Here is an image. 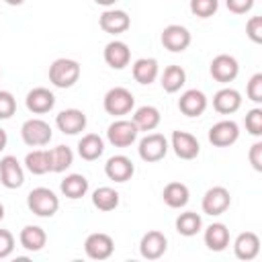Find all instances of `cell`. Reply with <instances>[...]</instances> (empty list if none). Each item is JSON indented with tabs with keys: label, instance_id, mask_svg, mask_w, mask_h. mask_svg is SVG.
I'll return each instance as SVG.
<instances>
[{
	"label": "cell",
	"instance_id": "1",
	"mask_svg": "<svg viewBox=\"0 0 262 262\" xmlns=\"http://www.w3.org/2000/svg\"><path fill=\"white\" fill-rule=\"evenodd\" d=\"M80 78V63L76 59L59 57L49 66V82L57 88H72Z\"/></svg>",
	"mask_w": 262,
	"mask_h": 262
},
{
	"label": "cell",
	"instance_id": "2",
	"mask_svg": "<svg viewBox=\"0 0 262 262\" xmlns=\"http://www.w3.org/2000/svg\"><path fill=\"white\" fill-rule=\"evenodd\" d=\"M27 205L39 217H53L57 213V209H59V199L55 196L53 190H49L45 186H37V188H33L29 192Z\"/></svg>",
	"mask_w": 262,
	"mask_h": 262
},
{
	"label": "cell",
	"instance_id": "3",
	"mask_svg": "<svg viewBox=\"0 0 262 262\" xmlns=\"http://www.w3.org/2000/svg\"><path fill=\"white\" fill-rule=\"evenodd\" d=\"M102 104H104V111H106L108 115L121 117V115L131 113V108H133V104H135V98H133L131 90H127V88H123V86H115V88H111V90L104 94Z\"/></svg>",
	"mask_w": 262,
	"mask_h": 262
},
{
	"label": "cell",
	"instance_id": "4",
	"mask_svg": "<svg viewBox=\"0 0 262 262\" xmlns=\"http://www.w3.org/2000/svg\"><path fill=\"white\" fill-rule=\"evenodd\" d=\"M23 141L31 147H41L51 141V127L43 119H29L20 127Z\"/></svg>",
	"mask_w": 262,
	"mask_h": 262
},
{
	"label": "cell",
	"instance_id": "5",
	"mask_svg": "<svg viewBox=\"0 0 262 262\" xmlns=\"http://www.w3.org/2000/svg\"><path fill=\"white\" fill-rule=\"evenodd\" d=\"M137 133H139L137 125L133 121H127V119H119V121L111 123L108 129H106V137H108V141L115 147H127V145H131L137 139Z\"/></svg>",
	"mask_w": 262,
	"mask_h": 262
},
{
	"label": "cell",
	"instance_id": "6",
	"mask_svg": "<svg viewBox=\"0 0 262 262\" xmlns=\"http://www.w3.org/2000/svg\"><path fill=\"white\" fill-rule=\"evenodd\" d=\"M84 252H86V256L92 258V260H106V258H111L113 252H115V242H113V237H111L108 233L96 231V233H90V235L86 237V242H84Z\"/></svg>",
	"mask_w": 262,
	"mask_h": 262
},
{
	"label": "cell",
	"instance_id": "7",
	"mask_svg": "<svg viewBox=\"0 0 262 262\" xmlns=\"http://www.w3.org/2000/svg\"><path fill=\"white\" fill-rule=\"evenodd\" d=\"M137 151L143 162H160L168 154V141L160 133H149L139 141Z\"/></svg>",
	"mask_w": 262,
	"mask_h": 262
},
{
	"label": "cell",
	"instance_id": "8",
	"mask_svg": "<svg viewBox=\"0 0 262 262\" xmlns=\"http://www.w3.org/2000/svg\"><path fill=\"white\" fill-rule=\"evenodd\" d=\"M229 205H231V196H229V190L223 186L209 188L203 196V203H201V207L207 215H221L229 209Z\"/></svg>",
	"mask_w": 262,
	"mask_h": 262
},
{
	"label": "cell",
	"instance_id": "9",
	"mask_svg": "<svg viewBox=\"0 0 262 262\" xmlns=\"http://www.w3.org/2000/svg\"><path fill=\"white\" fill-rule=\"evenodd\" d=\"M166 248H168V239L158 229L147 231L141 237V242H139V252H141V256L145 260H158V258H162L164 252H166Z\"/></svg>",
	"mask_w": 262,
	"mask_h": 262
},
{
	"label": "cell",
	"instance_id": "10",
	"mask_svg": "<svg viewBox=\"0 0 262 262\" xmlns=\"http://www.w3.org/2000/svg\"><path fill=\"white\" fill-rule=\"evenodd\" d=\"M239 137V127L233 121H219L209 129V141L215 147H227Z\"/></svg>",
	"mask_w": 262,
	"mask_h": 262
},
{
	"label": "cell",
	"instance_id": "11",
	"mask_svg": "<svg viewBox=\"0 0 262 262\" xmlns=\"http://www.w3.org/2000/svg\"><path fill=\"white\" fill-rule=\"evenodd\" d=\"M162 45L168 49V51H184L188 45H190V33L186 27L182 25H168L164 31H162Z\"/></svg>",
	"mask_w": 262,
	"mask_h": 262
},
{
	"label": "cell",
	"instance_id": "12",
	"mask_svg": "<svg viewBox=\"0 0 262 262\" xmlns=\"http://www.w3.org/2000/svg\"><path fill=\"white\" fill-rule=\"evenodd\" d=\"M209 70H211V76L217 82H231V80H235V76L239 72V66H237V59L233 55L221 53V55L213 57Z\"/></svg>",
	"mask_w": 262,
	"mask_h": 262
},
{
	"label": "cell",
	"instance_id": "13",
	"mask_svg": "<svg viewBox=\"0 0 262 262\" xmlns=\"http://www.w3.org/2000/svg\"><path fill=\"white\" fill-rule=\"evenodd\" d=\"M55 125L61 133L76 135L86 127V115L80 108H66L55 117Z\"/></svg>",
	"mask_w": 262,
	"mask_h": 262
},
{
	"label": "cell",
	"instance_id": "14",
	"mask_svg": "<svg viewBox=\"0 0 262 262\" xmlns=\"http://www.w3.org/2000/svg\"><path fill=\"white\" fill-rule=\"evenodd\" d=\"M172 147H174V154L180 160H194L201 151V145H199L196 137L186 133V131H174L172 133Z\"/></svg>",
	"mask_w": 262,
	"mask_h": 262
},
{
	"label": "cell",
	"instance_id": "15",
	"mask_svg": "<svg viewBox=\"0 0 262 262\" xmlns=\"http://www.w3.org/2000/svg\"><path fill=\"white\" fill-rule=\"evenodd\" d=\"M0 182L6 188H18L25 182L23 168L14 156H4L0 160Z\"/></svg>",
	"mask_w": 262,
	"mask_h": 262
},
{
	"label": "cell",
	"instance_id": "16",
	"mask_svg": "<svg viewBox=\"0 0 262 262\" xmlns=\"http://www.w3.org/2000/svg\"><path fill=\"white\" fill-rule=\"evenodd\" d=\"M98 25L104 33L119 35V33H125L131 27V18L125 10H104L98 18Z\"/></svg>",
	"mask_w": 262,
	"mask_h": 262
},
{
	"label": "cell",
	"instance_id": "17",
	"mask_svg": "<svg viewBox=\"0 0 262 262\" xmlns=\"http://www.w3.org/2000/svg\"><path fill=\"white\" fill-rule=\"evenodd\" d=\"M104 172H106V176H108L111 180H115V182H127V180L133 176L135 166H133V162H131L127 156H113V158L106 160Z\"/></svg>",
	"mask_w": 262,
	"mask_h": 262
},
{
	"label": "cell",
	"instance_id": "18",
	"mask_svg": "<svg viewBox=\"0 0 262 262\" xmlns=\"http://www.w3.org/2000/svg\"><path fill=\"white\" fill-rule=\"evenodd\" d=\"M233 252H235V258L239 260H254L260 252V237L254 233V231H244L235 237L233 242Z\"/></svg>",
	"mask_w": 262,
	"mask_h": 262
},
{
	"label": "cell",
	"instance_id": "19",
	"mask_svg": "<svg viewBox=\"0 0 262 262\" xmlns=\"http://www.w3.org/2000/svg\"><path fill=\"white\" fill-rule=\"evenodd\" d=\"M55 104V96L53 92H49L47 88L39 86V88H33L29 94H27V108L35 115H43V113H49Z\"/></svg>",
	"mask_w": 262,
	"mask_h": 262
},
{
	"label": "cell",
	"instance_id": "20",
	"mask_svg": "<svg viewBox=\"0 0 262 262\" xmlns=\"http://www.w3.org/2000/svg\"><path fill=\"white\" fill-rule=\"evenodd\" d=\"M178 108H180L186 117H199V115H203L205 108H207V96H205L201 90H196V88L186 90V92L180 96V100H178Z\"/></svg>",
	"mask_w": 262,
	"mask_h": 262
},
{
	"label": "cell",
	"instance_id": "21",
	"mask_svg": "<svg viewBox=\"0 0 262 262\" xmlns=\"http://www.w3.org/2000/svg\"><path fill=\"white\" fill-rule=\"evenodd\" d=\"M242 106V94L235 88H221L213 96V108L221 115H231Z\"/></svg>",
	"mask_w": 262,
	"mask_h": 262
},
{
	"label": "cell",
	"instance_id": "22",
	"mask_svg": "<svg viewBox=\"0 0 262 262\" xmlns=\"http://www.w3.org/2000/svg\"><path fill=\"white\" fill-rule=\"evenodd\" d=\"M131 59V51L127 47V43L123 41H111L104 47V61L113 68V70H123Z\"/></svg>",
	"mask_w": 262,
	"mask_h": 262
},
{
	"label": "cell",
	"instance_id": "23",
	"mask_svg": "<svg viewBox=\"0 0 262 262\" xmlns=\"http://www.w3.org/2000/svg\"><path fill=\"white\" fill-rule=\"evenodd\" d=\"M18 242L25 250L29 252H39L43 250V246L47 244V233L43 227L39 225H25L20 229V235H18Z\"/></svg>",
	"mask_w": 262,
	"mask_h": 262
},
{
	"label": "cell",
	"instance_id": "24",
	"mask_svg": "<svg viewBox=\"0 0 262 262\" xmlns=\"http://www.w3.org/2000/svg\"><path fill=\"white\" fill-rule=\"evenodd\" d=\"M205 246L213 252H223L229 246V229L223 223H211L205 229Z\"/></svg>",
	"mask_w": 262,
	"mask_h": 262
},
{
	"label": "cell",
	"instance_id": "25",
	"mask_svg": "<svg viewBox=\"0 0 262 262\" xmlns=\"http://www.w3.org/2000/svg\"><path fill=\"white\" fill-rule=\"evenodd\" d=\"M102 151H104V143L96 133H88L78 141V154L82 160H88V162L98 160Z\"/></svg>",
	"mask_w": 262,
	"mask_h": 262
},
{
	"label": "cell",
	"instance_id": "26",
	"mask_svg": "<svg viewBox=\"0 0 262 262\" xmlns=\"http://www.w3.org/2000/svg\"><path fill=\"white\" fill-rule=\"evenodd\" d=\"M162 199L168 207L172 209H180L188 203V186L182 184V182H170L164 186V192H162Z\"/></svg>",
	"mask_w": 262,
	"mask_h": 262
},
{
	"label": "cell",
	"instance_id": "27",
	"mask_svg": "<svg viewBox=\"0 0 262 262\" xmlns=\"http://www.w3.org/2000/svg\"><path fill=\"white\" fill-rule=\"evenodd\" d=\"M160 111L151 104H145V106H139L133 115V123L137 125L139 131H154L158 125H160Z\"/></svg>",
	"mask_w": 262,
	"mask_h": 262
},
{
	"label": "cell",
	"instance_id": "28",
	"mask_svg": "<svg viewBox=\"0 0 262 262\" xmlns=\"http://www.w3.org/2000/svg\"><path fill=\"white\" fill-rule=\"evenodd\" d=\"M133 78L139 84H151L158 78V61L154 57H141L133 63Z\"/></svg>",
	"mask_w": 262,
	"mask_h": 262
},
{
	"label": "cell",
	"instance_id": "29",
	"mask_svg": "<svg viewBox=\"0 0 262 262\" xmlns=\"http://www.w3.org/2000/svg\"><path fill=\"white\" fill-rule=\"evenodd\" d=\"M184 82H186V72L180 66H168L164 70V74H162V82L160 84H162V88L166 92L174 94L184 86Z\"/></svg>",
	"mask_w": 262,
	"mask_h": 262
},
{
	"label": "cell",
	"instance_id": "30",
	"mask_svg": "<svg viewBox=\"0 0 262 262\" xmlns=\"http://www.w3.org/2000/svg\"><path fill=\"white\" fill-rule=\"evenodd\" d=\"M61 192L68 199H82L88 192V180L82 174H70L61 180Z\"/></svg>",
	"mask_w": 262,
	"mask_h": 262
},
{
	"label": "cell",
	"instance_id": "31",
	"mask_svg": "<svg viewBox=\"0 0 262 262\" xmlns=\"http://www.w3.org/2000/svg\"><path fill=\"white\" fill-rule=\"evenodd\" d=\"M92 205L98 211H113L119 205V192L111 186H100L92 194Z\"/></svg>",
	"mask_w": 262,
	"mask_h": 262
},
{
	"label": "cell",
	"instance_id": "32",
	"mask_svg": "<svg viewBox=\"0 0 262 262\" xmlns=\"http://www.w3.org/2000/svg\"><path fill=\"white\" fill-rule=\"evenodd\" d=\"M201 215L194 213V211H186V213H180L178 219H176V231L184 237H190V235H196L201 231Z\"/></svg>",
	"mask_w": 262,
	"mask_h": 262
},
{
	"label": "cell",
	"instance_id": "33",
	"mask_svg": "<svg viewBox=\"0 0 262 262\" xmlns=\"http://www.w3.org/2000/svg\"><path fill=\"white\" fill-rule=\"evenodd\" d=\"M25 166H27V170H29L31 174H37V176L51 172V166H49V151H45V149H35V151H31V154H27Z\"/></svg>",
	"mask_w": 262,
	"mask_h": 262
},
{
	"label": "cell",
	"instance_id": "34",
	"mask_svg": "<svg viewBox=\"0 0 262 262\" xmlns=\"http://www.w3.org/2000/svg\"><path fill=\"white\" fill-rule=\"evenodd\" d=\"M74 162V154L68 145H57L53 149H49V166L51 172H63L66 168H70Z\"/></svg>",
	"mask_w": 262,
	"mask_h": 262
},
{
	"label": "cell",
	"instance_id": "35",
	"mask_svg": "<svg viewBox=\"0 0 262 262\" xmlns=\"http://www.w3.org/2000/svg\"><path fill=\"white\" fill-rule=\"evenodd\" d=\"M219 0H190V12L199 18H209L217 12Z\"/></svg>",
	"mask_w": 262,
	"mask_h": 262
},
{
	"label": "cell",
	"instance_id": "36",
	"mask_svg": "<svg viewBox=\"0 0 262 262\" xmlns=\"http://www.w3.org/2000/svg\"><path fill=\"white\" fill-rule=\"evenodd\" d=\"M246 129L256 137L262 135V108H252L246 115Z\"/></svg>",
	"mask_w": 262,
	"mask_h": 262
},
{
	"label": "cell",
	"instance_id": "37",
	"mask_svg": "<svg viewBox=\"0 0 262 262\" xmlns=\"http://www.w3.org/2000/svg\"><path fill=\"white\" fill-rule=\"evenodd\" d=\"M16 111V100L8 90H0V119H10Z\"/></svg>",
	"mask_w": 262,
	"mask_h": 262
},
{
	"label": "cell",
	"instance_id": "38",
	"mask_svg": "<svg viewBox=\"0 0 262 262\" xmlns=\"http://www.w3.org/2000/svg\"><path fill=\"white\" fill-rule=\"evenodd\" d=\"M248 98L254 100V102H262V74H254L248 82Z\"/></svg>",
	"mask_w": 262,
	"mask_h": 262
},
{
	"label": "cell",
	"instance_id": "39",
	"mask_svg": "<svg viewBox=\"0 0 262 262\" xmlns=\"http://www.w3.org/2000/svg\"><path fill=\"white\" fill-rule=\"evenodd\" d=\"M246 33L254 43H262V16H252L246 23Z\"/></svg>",
	"mask_w": 262,
	"mask_h": 262
},
{
	"label": "cell",
	"instance_id": "40",
	"mask_svg": "<svg viewBox=\"0 0 262 262\" xmlns=\"http://www.w3.org/2000/svg\"><path fill=\"white\" fill-rule=\"evenodd\" d=\"M14 250V235L8 229H0V260L8 258Z\"/></svg>",
	"mask_w": 262,
	"mask_h": 262
},
{
	"label": "cell",
	"instance_id": "41",
	"mask_svg": "<svg viewBox=\"0 0 262 262\" xmlns=\"http://www.w3.org/2000/svg\"><path fill=\"white\" fill-rule=\"evenodd\" d=\"M250 164L254 166L256 172H262V141H256L252 147H250Z\"/></svg>",
	"mask_w": 262,
	"mask_h": 262
},
{
	"label": "cell",
	"instance_id": "42",
	"mask_svg": "<svg viewBox=\"0 0 262 262\" xmlns=\"http://www.w3.org/2000/svg\"><path fill=\"white\" fill-rule=\"evenodd\" d=\"M225 4L233 14H246L254 6V0H225Z\"/></svg>",
	"mask_w": 262,
	"mask_h": 262
},
{
	"label": "cell",
	"instance_id": "43",
	"mask_svg": "<svg viewBox=\"0 0 262 262\" xmlns=\"http://www.w3.org/2000/svg\"><path fill=\"white\" fill-rule=\"evenodd\" d=\"M6 141H8V135H6V131L0 127V151L6 147Z\"/></svg>",
	"mask_w": 262,
	"mask_h": 262
},
{
	"label": "cell",
	"instance_id": "44",
	"mask_svg": "<svg viewBox=\"0 0 262 262\" xmlns=\"http://www.w3.org/2000/svg\"><path fill=\"white\" fill-rule=\"evenodd\" d=\"M96 4H100V6H111V4H115L117 0H94Z\"/></svg>",
	"mask_w": 262,
	"mask_h": 262
},
{
	"label": "cell",
	"instance_id": "45",
	"mask_svg": "<svg viewBox=\"0 0 262 262\" xmlns=\"http://www.w3.org/2000/svg\"><path fill=\"white\" fill-rule=\"evenodd\" d=\"M6 4H10V6H18V4H23L25 0H4Z\"/></svg>",
	"mask_w": 262,
	"mask_h": 262
},
{
	"label": "cell",
	"instance_id": "46",
	"mask_svg": "<svg viewBox=\"0 0 262 262\" xmlns=\"http://www.w3.org/2000/svg\"><path fill=\"white\" fill-rule=\"evenodd\" d=\"M2 219H4V205L0 203V221H2Z\"/></svg>",
	"mask_w": 262,
	"mask_h": 262
}]
</instances>
